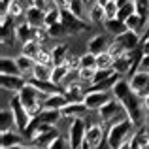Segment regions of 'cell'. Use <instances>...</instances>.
I'll return each mask as SVG.
<instances>
[{
  "instance_id": "6da1fadb",
  "label": "cell",
  "mask_w": 149,
  "mask_h": 149,
  "mask_svg": "<svg viewBox=\"0 0 149 149\" xmlns=\"http://www.w3.org/2000/svg\"><path fill=\"white\" fill-rule=\"evenodd\" d=\"M113 96L123 104L127 117L132 121L134 125H142L146 121V108H143V98L140 95H136L130 87V81L128 79H119L111 89Z\"/></svg>"
},
{
  "instance_id": "7a4b0ae2",
  "label": "cell",
  "mask_w": 149,
  "mask_h": 149,
  "mask_svg": "<svg viewBox=\"0 0 149 149\" xmlns=\"http://www.w3.org/2000/svg\"><path fill=\"white\" fill-rule=\"evenodd\" d=\"M132 128H134V123H132L128 117H125V119L109 125L108 132H106V142L109 143L111 149H119L123 142H127V140L132 138V134H134Z\"/></svg>"
},
{
  "instance_id": "3957f363",
  "label": "cell",
  "mask_w": 149,
  "mask_h": 149,
  "mask_svg": "<svg viewBox=\"0 0 149 149\" xmlns=\"http://www.w3.org/2000/svg\"><path fill=\"white\" fill-rule=\"evenodd\" d=\"M19 96H21V102L25 104V108L29 109V113L34 117L42 109V102H44V98L47 95H44L42 91H38L34 85H30L29 81H26V85L19 91Z\"/></svg>"
},
{
  "instance_id": "277c9868",
  "label": "cell",
  "mask_w": 149,
  "mask_h": 149,
  "mask_svg": "<svg viewBox=\"0 0 149 149\" xmlns=\"http://www.w3.org/2000/svg\"><path fill=\"white\" fill-rule=\"evenodd\" d=\"M10 109L13 111V117H15V127L19 128V132H25L26 127L30 125V121H32V115L29 113V109L25 108V104L21 102V96H19V93H15L13 96L10 98Z\"/></svg>"
},
{
  "instance_id": "5b68a950",
  "label": "cell",
  "mask_w": 149,
  "mask_h": 149,
  "mask_svg": "<svg viewBox=\"0 0 149 149\" xmlns=\"http://www.w3.org/2000/svg\"><path fill=\"white\" fill-rule=\"evenodd\" d=\"M98 117H100V123L104 125H113L117 121L125 119L127 117V111H125L123 104H121L117 98H113L111 102H108L106 106H102L98 109Z\"/></svg>"
},
{
  "instance_id": "8992f818",
  "label": "cell",
  "mask_w": 149,
  "mask_h": 149,
  "mask_svg": "<svg viewBox=\"0 0 149 149\" xmlns=\"http://www.w3.org/2000/svg\"><path fill=\"white\" fill-rule=\"evenodd\" d=\"M85 132H87V125H85L83 117H76L70 119L68 125V142L72 149H79L85 142Z\"/></svg>"
},
{
  "instance_id": "52a82bcc",
  "label": "cell",
  "mask_w": 149,
  "mask_h": 149,
  "mask_svg": "<svg viewBox=\"0 0 149 149\" xmlns=\"http://www.w3.org/2000/svg\"><path fill=\"white\" fill-rule=\"evenodd\" d=\"M61 23L64 25V29H66L68 34H79V32H85V30L91 29V25H87L79 15L72 13L70 10H64L61 13Z\"/></svg>"
},
{
  "instance_id": "ba28073f",
  "label": "cell",
  "mask_w": 149,
  "mask_h": 149,
  "mask_svg": "<svg viewBox=\"0 0 149 149\" xmlns=\"http://www.w3.org/2000/svg\"><path fill=\"white\" fill-rule=\"evenodd\" d=\"M113 98L115 96H113L111 91H87V95H85V106L91 111H98L102 106H106Z\"/></svg>"
},
{
  "instance_id": "9c48e42d",
  "label": "cell",
  "mask_w": 149,
  "mask_h": 149,
  "mask_svg": "<svg viewBox=\"0 0 149 149\" xmlns=\"http://www.w3.org/2000/svg\"><path fill=\"white\" fill-rule=\"evenodd\" d=\"M104 123H93L87 127V132H85V142L91 146V149H96L102 142L106 140V132H104Z\"/></svg>"
},
{
  "instance_id": "30bf717a",
  "label": "cell",
  "mask_w": 149,
  "mask_h": 149,
  "mask_svg": "<svg viewBox=\"0 0 149 149\" xmlns=\"http://www.w3.org/2000/svg\"><path fill=\"white\" fill-rule=\"evenodd\" d=\"M115 42L127 51V53H130V51L138 49L140 45H142V38H140V34L134 32V30H127V32L115 36Z\"/></svg>"
},
{
  "instance_id": "8fae6325",
  "label": "cell",
  "mask_w": 149,
  "mask_h": 149,
  "mask_svg": "<svg viewBox=\"0 0 149 149\" xmlns=\"http://www.w3.org/2000/svg\"><path fill=\"white\" fill-rule=\"evenodd\" d=\"M130 87H132V91H134L136 95H140L142 98L147 96L149 95V72L138 70L134 76H130Z\"/></svg>"
},
{
  "instance_id": "7c38bea8",
  "label": "cell",
  "mask_w": 149,
  "mask_h": 149,
  "mask_svg": "<svg viewBox=\"0 0 149 149\" xmlns=\"http://www.w3.org/2000/svg\"><path fill=\"white\" fill-rule=\"evenodd\" d=\"M25 21L32 25L34 29H42L45 26V10H40L36 6H29L25 11Z\"/></svg>"
},
{
  "instance_id": "4fadbf2b",
  "label": "cell",
  "mask_w": 149,
  "mask_h": 149,
  "mask_svg": "<svg viewBox=\"0 0 149 149\" xmlns=\"http://www.w3.org/2000/svg\"><path fill=\"white\" fill-rule=\"evenodd\" d=\"M30 85H34V87L38 89V91H42L44 95H55V93H64V89L61 87V85L53 83L51 79H36V77H29Z\"/></svg>"
},
{
  "instance_id": "5bb4252c",
  "label": "cell",
  "mask_w": 149,
  "mask_h": 149,
  "mask_svg": "<svg viewBox=\"0 0 149 149\" xmlns=\"http://www.w3.org/2000/svg\"><path fill=\"white\" fill-rule=\"evenodd\" d=\"M0 85H2L4 91H13L19 93L23 87L26 85V79L23 76H0Z\"/></svg>"
},
{
  "instance_id": "9a60e30c",
  "label": "cell",
  "mask_w": 149,
  "mask_h": 149,
  "mask_svg": "<svg viewBox=\"0 0 149 149\" xmlns=\"http://www.w3.org/2000/svg\"><path fill=\"white\" fill-rule=\"evenodd\" d=\"M13 36H15V40H17L21 45L29 44V42H32V40H34V26H32V25H29L26 21H25V23H19V25L15 26Z\"/></svg>"
},
{
  "instance_id": "2e32d148",
  "label": "cell",
  "mask_w": 149,
  "mask_h": 149,
  "mask_svg": "<svg viewBox=\"0 0 149 149\" xmlns=\"http://www.w3.org/2000/svg\"><path fill=\"white\" fill-rule=\"evenodd\" d=\"M34 119L40 121V123H45V125H57L58 121L62 119V111L61 109H47V108H42L40 111L34 115Z\"/></svg>"
},
{
  "instance_id": "e0dca14e",
  "label": "cell",
  "mask_w": 149,
  "mask_h": 149,
  "mask_svg": "<svg viewBox=\"0 0 149 149\" xmlns=\"http://www.w3.org/2000/svg\"><path fill=\"white\" fill-rule=\"evenodd\" d=\"M132 149H149V128L143 125L132 134Z\"/></svg>"
},
{
  "instance_id": "ac0fdd59",
  "label": "cell",
  "mask_w": 149,
  "mask_h": 149,
  "mask_svg": "<svg viewBox=\"0 0 149 149\" xmlns=\"http://www.w3.org/2000/svg\"><path fill=\"white\" fill-rule=\"evenodd\" d=\"M64 95L68 98V104H76V102H85L87 91L81 87V83H72L68 87H64Z\"/></svg>"
},
{
  "instance_id": "d6986e66",
  "label": "cell",
  "mask_w": 149,
  "mask_h": 149,
  "mask_svg": "<svg viewBox=\"0 0 149 149\" xmlns=\"http://www.w3.org/2000/svg\"><path fill=\"white\" fill-rule=\"evenodd\" d=\"M68 104V98H66L64 93H55V95H47L42 102V108L47 109H62Z\"/></svg>"
},
{
  "instance_id": "ffe728a7",
  "label": "cell",
  "mask_w": 149,
  "mask_h": 149,
  "mask_svg": "<svg viewBox=\"0 0 149 149\" xmlns=\"http://www.w3.org/2000/svg\"><path fill=\"white\" fill-rule=\"evenodd\" d=\"M109 45L111 44L108 42V38L102 36V34H96L95 38L89 40L87 49H89V53H93V55H100V53H106V51L109 49Z\"/></svg>"
},
{
  "instance_id": "44dd1931",
  "label": "cell",
  "mask_w": 149,
  "mask_h": 149,
  "mask_svg": "<svg viewBox=\"0 0 149 149\" xmlns=\"http://www.w3.org/2000/svg\"><path fill=\"white\" fill-rule=\"evenodd\" d=\"M62 117H68V119H76V117H83L87 111L91 109L85 106V102H76V104H66L64 108L61 109Z\"/></svg>"
},
{
  "instance_id": "7402d4cb",
  "label": "cell",
  "mask_w": 149,
  "mask_h": 149,
  "mask_svg": "<svg viewBox=\"0 0 149 149\" xmlns=\"http://www.w3.org/2000/svg\"><path fill=\"white\" fill-rule=\"evenodd\" d=\"M23 140H25V136H23V134H17V132L6 130V132H2V136H0V147H2V149H8V147L21 146Z\"/></svg>"
},
{
  "instance_id": "603a6c76",
  "label": "cell",
  "mask_w": 149,
  "mask_h": 149,
  "mask_svg": "<svg viewBox=\"0 0 149 149\" xmlns=\"http://www.w3.org/2000/svg\"><path fill=\"white\" fill-rule=\"evenodd\" d=\"M58 132H57V128H53V130H49V132H45V134H40V136H36V138L32 140V146L34 147H38V149H47L51 143L55 142V140L58 138Z\"/></svg>"
},
{
  "instance_id": "cb8c5ba5",
  "label": "cell",
  "mask_w": 149,
  "mask_h": 149,
  "mask_svg": "<svg viewBox=\"0 0 149 149\" xmlns=\"http://www.w3.org/2000/svg\"><path fill=\"white\" fill-rule=\"evenodd\" d=\"M132 58H130V55H123V57H117L115 61H113V66L111 68L115 70L117 74H121V76H128L130 74V70H132Z\"/></svg>"
},
{
  "instance_id": "d4e9b609",
  "label": "cell",
  "mask_w": 149,
  "mask_h": 149,
  "mask_svg": "<svg viewBox=\"0 0 149 149\" xmlns=\"http://www.w3.org/2000/svg\"><path fill=\"white\" fill-rule=\"evenodd\" d=\"M0 72L4 76H23L21 70H19V64L15 58H10V57H2L0 58Z\"/></svg>"
},
{
  "instance_id": "484cf974",
  "label": "cell",
  "mask_w": 149,
  "mask_h": 149,
  "mask_svg": "<svg viewBox=\"0 0 149 149\" xmlns=\"http://www.w3.org/2000/svg\"><path fill=\"white\" fill-rule=\"evenodd\" d=\"M51 57H53V66L66 64V62H68V58H70L68 45H66V44H58V45H55V49L51 51Z\"/></svg>"
},
{
  "instance_id": "4316f807",
  "label": "cell",
  "mask_w": 149,
  "mask_h": 149,
  "mask_svg": "<svg viewBox=\"0 0 149 149\" xmlns=\"http://www.w3.org/2000/svg\"><path fill=\"white\" fill-rule=\"evenodd\" d=\"M104 26H106V30H108L109 34H113V36H119V34H123V32H127V30H128L127 23L121 21V19H117V17L115 19H106Z\"/></svg>"
},
{
  "instance_id": "83f0119b",
  "label": "cell",
  "mask_w": 149,
  "mask_h": 149,
  "mask_svg": "<svg viewBox=\"0 0 149 149\" xmlns=\"http://www.w3.org/2000/svg\"><path fill=\"white\" fill-rule=\"evenodd\" d=\"M30 74H32V77H36V79H51V76H53V64L36 62V66H34V70Z\"/></svg>"
},
{
  "instance_id": "f1b7e54d",
  "label": "cell",
  "mask_w": 149,
  "mask_h": 149,
  "mask_svg": "<svg viewBox=\"0 0 149 149\" xmlns=\"http://www.w3.org/2000/svg\"><path fill=\"white\" fill-rule=\"evenodd\" d=\"M70 74V66L68 64H61V66H53V76H51V81L57 85H64L66 77H68Z\"/></svg>"
},
{
  "instance_id": "f546056e",
  "label": "cell",
  "mask_w": 149,
  "mask_h": 149,
  "mask_svg": "<svg viewBox=\"0 0 149 149\" xmlns=\"http://www.w3.org/2000/svg\"><path fill=\"white\" fill-rule=\"evenodd\" d=\"M89 17H91V21L95 23V25H104V21L108 19L102 4H95V6L89 8Z\"/></svg>"
},
{
  "instance_id": "4dcf8cb0",
  "label": "cell",
  "mask_w": 149,
  "mask_h": 149,
  "mask_svg": "<svg viewBox=\"0 0 149 149\" xmlns=\"http://www.w3.org/2000/svg\"><path fill=\"white\" fill-rule=\"evenodd\" d=\"M11 32H15L13 17H11L10 13L2 15V44H8V36L11 38Z\"/></svg>"
},
{
  "instance_id": "1f68e13d",
  "label": "cell",
  "mask_w": 149,
  "mask_h": 149,
  "mask_svg": "<svg viewBox=\"0 0 149 149\" xmlns=\"http://www.w3.org/2000/svg\"><path fill=\"white\" fill-rule=\"evenodd\" d=\"M127 26H128V30H134V32H142V29H143V25H146V17H142L140 13H134V15H130V17L127 19Z\"/></svg>"
},
{
  "instance_id": "d6a6232c",
  "label": "cell",
  "mask_w": 149,
  "mask_h": 149,
  "mask_svg": "<svg viewBox=\"0 0 149 149\" xmlns=\"http://www.w3.org/2000/svg\"><path fill=\"white\" fill-rule=\"evenodd\" d=\"M17 64H19V70H21V74H25V72H32L34 70V66H36V61H34L32 57H26V55H19L17 58Z\"/></svg>"
},
{
  "instance_id": "836d02e7",
  "label": "cell",
  "mask_w": 149,
  "mask_h": 149,
  "mask_svg": "<svg viewBox=\"0 0 149 149\" xmlns=\"http://www.w3.org/2000/svg\"><path fill=\"white\" fill-rule=\"evenodd\" d=\"M136 13V4L134 0H128L127 4H123V6L119 8V11H117V19H121V21H127L130 15Z\"/></svg>"
},
{
  "instance_id": "e575fe53",
  "label": "cell",
  "mask_w": 149,
  "mask_h": 149,
  "mask_svg": "<svg viewBox=\"0 0 149 149\" xmlns=\"http://www.w3.org/2000/svg\"><path fill=\"white\" fill-rule=\"evenodd\" d=\"M61 13L62 11L58 10L57 6H51L45 10V26H51V25H55V23H61Z\"/></svg>"
},
{
  "instance_id": "d590c367",
  "label": "cell",
  "mask_w": 149,
  "mask_h": 149,
  "mask_svg": "<svg viewBox=\"0 0 149 149\" xmlns=\"http://www.w3.org/2000/svg\"><path fill=\"white\" fill-rule=\"evenodd\" d=\"M13 123L15 125V117H13V111L8 108L2 109V113H0V127H2V132L10 130V125Z\"/></svg>"
},
{
  "instance_id": "8d00e7d4",
  "label": "cell",
  "mask_w": 149,
  "mask_h": 149,
  "mask_svg": "<svg viewBox=\"0 0 149 149\" xmlns=\"http://www.w3.org/2000/svg\"><path fill=\"white\" fill-rule=\"evenodd\" d=\"M113 74H115V70H113V68H96L95 70V76H93V85L102 83V81L109 79Z\"/></svg>"
},
{
  "instance_id": "74e56055",
  "label": "cell",
  "mask_w": 149,
  "mask_h": 149,
  "mask_svg": "<svg viewBox=\"0 0 149 149\" xmlns=\"http://www.w3.org/2000/svg\"><path fill=\"white\" fill-rule=\"evenodd\" d=\"M42 47H44L42 44H38L36 40H32V42H29V44L23 45V55H26V57H32L34 61H36V57H38V53L42 51Z\"/></svg>"
},
{
  "instance_id": "f35d334b",
  "label": "cell",
  "mask_w": 149,
  "mask_h": 149,
  "mask_svg": "<svg viewBox=\"0 0 149 149\" xmlns=\"http://www.w3.org/2000/svg\"><path fill=\"white\" fill-rule=\"evenodd\" d=\"M113 61H115V58L109 55V51L100 53V55H96V68H111Z\"/></svg>"
},
{
  "instance_id": "ab89813d",
  "label": "cell",
  "mask_w": 149,
  "mask_h": 149,
  "mask_svg": "<svg viewBox=\"0 0 149 149\" xmlns=\"http://www.w3.org/2000/svg\"><path fill=\"white\" fill-rule=\"evenodd\" d=\"M45 29H47V32H49L51 38H64V36H68V32H66V29H64L62 23H55V25L45 26Z\"/></svg>"
},
{
  "instance_id": "60d3db41",
  "label": "cell",
  "mask_w": 149,
  "mask_h": 149,
  "mask_svg": "<svg viewBox=\"0 0 149 149\" xmlns=\"http://www.w3.org/2000/svg\"><path fill=\"white\" fill-rule=\"evenodd\" d=\"M25 4L21 2V0H13L11 2V6H10V10H8V13L11 15V17H19V15H23L25 13Z\"/></svg>"
},
{
  "instance_id": "b9f144b4",
  "label": "cell",
  "mask_w": 149,
  "mask_h": 149,
  "mask_svg": "<svg viewBox=\"0 0 149 149\" xmlns=\"http://www.w3.org/2000/svg\"><path fill=\"white\" fill-rule=\"evenodd\" d=\"M79 61H81V68H96V55L89 53V51L85 55H81Z\"/></svg>"
},
{
  "instance_id": "7bdbcfd3",
  "label": "cell",
  "mask_w": 149,
  "mask_h": 149,
  "mask_svg": "<svg viewBox=\"0 0 149 149\" xmlns=\"http://www.w3.org/2000/svg\"><path fill=\"white\" fill-rule=\"evenodd\" d=\"M104 11H106V17L108 19H115L117 11H119V6H117L115 0H108V2L104 4Z\"/></svg>"
},
{
  "instance_id": "ee69618b",
  "label": "cell",
  "mask_w": 149,
  "mask_h": 149,
  "mask_svg": "<svg viewBox=\"0 0 149 149\" xmlns=\"http://www.w3.org/2000/svg\"><path fill=\"white\" fill-rule=\"evenodd\" d=\"M136 4V13H140L142 17H149V0H134Z\"/></svg>"
},
{
  "instance_id": "f6af8a7d",
  "label": "cell",
  "mask_w": 149,
  "mask_h": 149,
  "mask_svg": "<svg viewBox=\"0 0 149 149\" xmlns=\"http://www.w3.org/2000/svg\"><path fill=\"white\" fill-rule=\"evenodd\" d=\"M96 68H79V77L85 83H93V76H95Z\"/></svg>"
},
{
  "instance_id": "bcb514c9",
  "label": "cell",
  "mask_w": 149,
  "mask_h": 149,
  "mask_svg": "<svg viewBox=\"0 0 149 149\" xmlns=\"http://www.w3.org/2000/svg\"><path fill=\"white\" fill-rule=\"evenodd\" d=\"M108 51H109V55H111L113 58H117V57H123V55H127V51H125L123 47H121V45L117 44L115 40L111 42V45H109V49H108Z\"/></svg>"
},
{
  "instance_id": "7dc6e473",
  "label": "cell",
  "mask_w": 149,
  "mask_h": 149,
  "mask_svg": "<svg viewBox=\"0 0 149 149\" xmlns=\"http://www.w3.org/2000/svg\"><path fill=\"white\" fill-rule=\"evenodd\" d=\"M68 147H70V142L64 138V136H58V138L55 140L47 149H68Z\"/></svg>"
},
{
  "instance_id": "c3c4849f",
  "label": "cell",
  "mask_w": 149,
  "mask_h": 149,
  "mask_svg": "<svg viewBox=\"0 0 149 149\" xmlns=\"http://www.w3.org/2000/svg\"><path fill=\"white\" fill-rule=\"evenodd\" d=\"M83 8H85V2L83 0H72V4H70V11L76 15H83Z\"/></svg>"
},
{
  "instance_id": "681fc988",
  "label": "cell",
  "mask_w": 149,
  "mask_h": 149,
  "mask_svg": "<svg viewBox=\"0 0 149 149\" xmlns=\"http://www.w3.org/2000/svg\"><path fill=\"white\" fill-rule=\"evenodd\" d=\"M53 4L58 8L61 11H64V10H70V4H72V0H53Z\"/></svg>"
},
{
  "instance_id": "f907efd6",
  "label": "cell",
  "mask_w": 149,
  "mask_h": 149,
  "mask_svg": "<svg viewBox=\"0 0 149 149\" xmlns=\"http://www.w3.org/2000/svg\"><path fill=\"white\" fill-rule=\"evenodd\" d=\"M140 70H142V72H149V55H143L142 64H140Z\"/></svg>"
},
{
  "instance_id": "816d5d0a",
  "label": "cell",
  "mask_w": 149,
  "mask_h": 149,
  "mask_svg": "<svg viewBox=\"0 0 149 149\" xmlns=\"http://www.w3.org/2000/svg\"><path fill=\"white\" fill-rule=\"evenodd\" d=\"M34 6L40 10H45V0H34Z\"/></svg>"
},
{
  "instance_id": "f5cc1de1",
  "label": "cell",
  "mask_w": 149,
  "mask_h": 149,
  "mask_svg": "<svg viewBox=\"0 0 149 149\" xmlns=\"http://www.w3.org/2000/svg\"><path fill=\"white\" fill-rule=\"evenodd\" d=\"M8 149H38L34 146H25V143H21V146H15V147H8Z\"/></svg>"
},
{
  "instance_id": "db71d44e",
  "label": "cell",
  "mask_w": 149,
  "mask_h": 149,
  "mask_svg": "<svg viewBox=\"0 0 149 149\" xmlns=\"http://www.w3.org/2000/svg\"><path fill=\"white\" fill-rule=\"evenodd\" d=\"M119 149H132V142H130V140H127V142H123V143H121V147Z\"/></svg>"
},
{
  "instance_id": "11a10c76",
  "label": "cell",
  "mask_w": 149,
  "mask_h": 149,
  "mask_svg": "<svg viewBox=\"0 0 149 149\" xmlns=\"http://www.w3.org/2000/svg\"><path fill=\"white\" fill-rule=\"evenodd\" d=\"M143 108H146V111L149 113V95L143 96Z\"/></svg>"
},
{
  "instance_id": "9f6ffc18",
  "label": "cell",
  "mask_w": 149,
  "mask_h": 149,
  "mask_svg": "<svg viewBox=\"0 0 149 149\" xmlns=\"http://www.w3.org/2000/svg\"><path fill=\"white\" fill-rule=\"evenodd\" d=\"M96 149H111V147H109V143H108V142L104 140V142H102V143H100V146L96 147Z\"/></svg>"
},
{
  "instance_id": "6f0895ef",
  "label": "cell",
  "mask_w": 149,
  "mask_h": 149,
  "mask_svg": "<svg viewBox=\"0 0 149 149\" xmlns=\"http://www.w3.org/2000/svg\"><path fill=\"white\" fill-rule=\"evenodd\" d=\"M79 149H91V146H89V143H87V142H83V146H81Z\"/></svg>"
},
{
  "instance_id": "680465c9",
  "label": "cell",
  "mask_w": 149,
  "mask_h": 149,
  "mask_svg": "<svg viewBox=\"0 0 149 149\" xmlns=\"http://www.w3.org/2000/svg\"><path fill=\"white\" fill-rule=\"evenodd\" d=\"M146 127L149 128V113H147V117H146Z\"/></svg>"
},
{
  "instance_id": "91938a15",
  "label": "cell",
  "mask_w": 149,
  "mask_h": 149,
  "mask_svg": "<svg viewBox=\"0 0 149 149\" xmlns=\"http://www.w3.org/2000/svg\"><path fill=\"white\" fill-rule=\"evenodd\" d=\"M147 23H149V17H147Z\"/></svg>"
},
{
  "instance_id": "94428289",
  "label": "cell",
  "mask_w": 149,
  "mask_h": 149,
  "mask_svg": "<svg viewBox=\"0 0 149 149\" xmlns=\"http://www.w3.org/2000/svg\"><path fill=\"white\" fill-rule=\"evenodd\" d=\"M115 2H117V0H115Z\"/></svg>"
}]
</instances>
